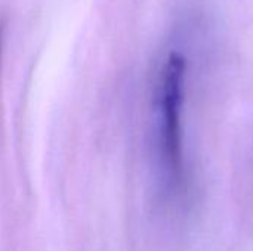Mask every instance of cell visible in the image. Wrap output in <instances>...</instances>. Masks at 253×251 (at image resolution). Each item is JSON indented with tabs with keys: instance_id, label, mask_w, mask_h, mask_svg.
I'll use <instances>...</instances> for the list:
<instances>
[{
	"instance_id": "1",
	"label": "cell",
	"mask_w": 253,
	"mask_h": 251,
	"mask_svg": "<svg viewBox=\"0 0 253 251\" xmlns=\"http://www.w3.org/2000/svg\"><path fill=\"white\" fill-rule=\"evenodd\" d=\"M187 61L179 52L169 53L159 86V152L168 182L178 188L184 176L181 112Z\"/></svg>"
}]
</instances>
